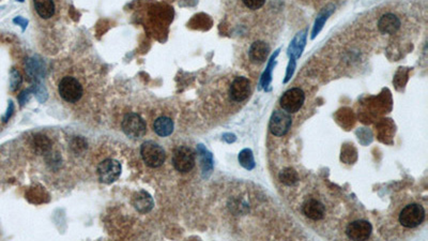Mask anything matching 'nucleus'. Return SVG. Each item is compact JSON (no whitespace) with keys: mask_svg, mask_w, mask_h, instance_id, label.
Segmentation results:
<instances>
[{"mask_svg":"<svg viewBox=\"0 0 428 241\" xmlns=\"http://www.w3.org/2000/svg\"><path fill=\"white\" fill-rule=\"evenodd\" d=\"M305 101V94L303 90L300 88H291L287 90L282 98H280L279 104L285 112L289 114H294L300 111L303 106Z\"/></svg>","mask_w":428,"mask_h":241,"instance_id":"obj_5","label":"nucleus"},{"mask_svg":"<svg viewBox=\"0 0 428 241\" xmlns=\"http://www.w3.org/2000/svg\"><path fill=\"white\" fill-rule=\"evenodd\" d=\"M121 164L114 159H107L100 163L98 167L99 180L103 184H113L121 174Z\"/></svg>","mask_w":428,"mask_h":241,"instance_id":"obj_7","label":"nucleus"},{"mask_svg":"<svg viewBox=\"0 0 428 241\" xmlns=\"http://www.w3.org/2000/svg\"><path fill=\"white\" fill-rule=\"evenodd\" d=\"M35 12L43 19H48L54 16L56 6L54 0H33Z\"/></svg>","mask_w":428,"mask_h":241,"instance_id":"obj_15","label":"nucleus"},{"mask_svg":"<svg viewBox=\"0 0 428 241\" xmlns=\"http://www.w3.org/2000/svg\"><path fill=\"white\" fill-rule=\"evenodd\" d=\"M401 28V20L395 14L388 13L381 16L378 21V29L381 33L394 34Z\"/></svg>","mask_w":428,"mask_h":241,"instance_id":"obj_12","label":"nucleus"},{"mask_svg":"<svg viewBox=\"0 0 428 241\" xmlns=\"http://www.w3.org/2000/svg\"><path fill=\"white\" fill-rule=\"evenodd\" d=\"M153 129L159 136L165 137V136H168L173 133L174 122L171 118H168V117L162 116V117H160V118H158L156 121H154Z\"/></svg>","mask_w":428,"mask_h":241,"instance_id":"obj_16","label":"nucleus"},{"mask_svg":"<svg viewBox=\"0 0 428 241\" xmlns=\"http://www.w3.org/2000/svg\"><path fill=\"white\" fill-rule=\"evenodd\" d=\"M12 113H13V104H12V102H10V105H9V108H8V113H6V116L4 117V121H6L8 120L10 117H11V115H12Z\"/></svg>","mask_w":428,"mask_h":241,"instance_id":"obj_22","label":"nucleus"},{"mask_svg":"<svg viewBox=\"0 0 428 241\" xmlns=\"http://www.w3.org/2000/svg\"><path fill=\"white\" fill-rule=\"evenodd\" d=\"M58 91L60 97L68 103H76L84 94L83 85L76 77L71 75L61 78L58 85Z\"/></svg>","mask_w":428,"mask_h":241,"instance_id":"obj_1","label":"nucleus"},{"mask_svg":"<svg viewBox=\"0 0 428 241\" xmlns=\"http://www.w3.org/2000/svg\"><path fill=\"white\" fill-rule=\"evenodd\" d=\"M146 123L138 114L130 113L122 120V130L130 138H140L146 133Z\"/></svg>","mask_w":428,"mask_h":241,"instance_id":"obj_6","label":"nucleus"},{"mask_svg":"<svg viewBox=\"0 0 428 241\" xmlns=\"http://www.w3.org/2000/svg\"><path fill=\"white\" fill-rule=\"evenodd\" d=\"M140 155L144 160L146 165H148L152 169H157L165 162L166 153L164 149L161 147L157 143L147 141L145 142L142 147H140Z\"/></svg>","mask_w":428,"mask_h":241,"instance_id":"obj_3","label":"nucleus"},{"mask_svg":"<svg viewBox=\"0 0 428 241\" xmlns=\"http://www.w3.org/2000/svg\"><path fill=\"white\" fill-rule=\"evenodd\" d=\"M302 213L312 221H319L326 216V206L324 204L315 197L307 199L302 205Z\"/></svg>","mask_w":428,"mask_h":241,"instance_id":"obj_11","label":"nucleus"},{"mask_svg":"<svg viewBox=\"0 0 428 241\" xmlns=\"http://www.w3.org/2000/svg\"><path fill=\"white\" fill-rule=\"evenodd\" d=\"M279 178H280V180H282V182H284L285 185L290 186V185H293L294 182H297L298 175L296 172H293L291 170H286L282 174H280Z\"/></svg>","mask_w":428,"mask_h":241,"instance_id":"obj_17","label":"nucleus"},{"mask_svg":"<svg viewBox=\"0 0 428 241\" xmlns=\"http://www.w3.org/2000/svg\"><path fill=\"white\" fill-rule=\"evenodd\" d=\"M250 92H252V86H250V82L246 77H235L230 84L229 96L230 99L237 103H241V102H244L248 99Z\"/></svg>","mask_w":428,"mask_h":241,"instance_id":"obj_8","label":"nucleus"},{"mask_svg":"<svg viewBox=\"0 0 428 241\" xmlns=\"http://www.w3.org/2000/svg\"><path fill=\"white\" fill-rule=\"evenodd\" d=\"M242 1L245 4L247 9L252 11L262 8L263 4L265 3V0H242Z\"/></svg>","mask_w":428,"mask_h":241,"instance_id":"obj_20","label":"nucleus"},{"mask_svg":"<svg viewBox=\"0 0 428 241\" xmlns=\"http://www.w3.org/2000/svg\"><path fill=\"white\" fill-rule=\"evenodd\" d=\"M173 164L181 174H188L195 166V153L187 146H180L174 151Z\"/></svg>","mask_w":428,"mask_h":241,"instance_id":"obj_4","label":"nucleus"},{"mask_svg":"<svg viewBox=\"0 0 428 241\" xmlns=\"http://www.w3.org/2000/svg\"><path fill=\"white\" fill-rule=\"evenodd\" d=\"M373 233V226L365 220L351 222L346 229V235L351 240H367Z\"/></svg>","mask_w":428,"mask_h":241,"instance_id":"obj_10","label":"nucleus"},{"mask_svg":"<svg viewBox=\"0 0 428 241\" xmlns=\"http://www.w3.org/2000/svg\"><path fill=\"white\" fill-rule=\"evenodd\" d=\"M34 143H35V148L40 149V151H47L50 148L49 141L45 136H42V135L36 136Z\"/></svg>","mask_w":428,"mask_h":241,"instance_id":"obj_19","label":"nucleus"},{"mask_svg":"<svg viewBox=\"0 0 428 241\" xmlns=\"http://www.w3.org/2000/svg\"><path fill=\"white\" fill-rule=\"evenodd\" d=\"M292 123L289 113L283 111H275L272 114L270 120V131L273 135L283 136L288 132Z\"/></svg>","mask_w":428,"mask_h":241,"instance_id":"obj_9","label":"nucleus"},{"mask_svg":"<svg viewBox=\"0 0 428 241\" xmlns=\"http://www.w3.org/2000/svg\"><path fill=\"white\" fill-rule=\"evenodd\" d=\"M274 57L275 56H273L272 57V61L269 63V65H268V68H267V70H265V73L263 74V77H262V84H263V86L265 87V86H268L269 85V83H270V80H271V71H272V65H273V60H274Z\"/></svg>","mask_w":428,"mask_h":241,"instance_id":"obj_21","label":"nucleus"},{"mask_svg":"<svg viewBox=\"0 0 428 241\" xmlns=\"http://www.w3.org/2000/svg\"><path fill=\"white\" fill-rule=\"evenodd\" d=\"M269 52H270V47L267 43H264L262 41H257L253 43L252 46H250L248 55L250 60L253 62L262 63L268 58Z\"/></svg>","mask_w":428,"mask_h":241,"instance_id":"obj_13","label":"nucleus"},{"mask_svg":"<svg viewBox=\"0 0 428 241\" xmlns=\"http://www.w3.org/2000/svg\"><path fill=\"white\" fill-rule=\"evenodd\" d=\"M133 205L140 214H148L153 208V200L149 193L146 191H139L135 194L133 200Z\"/></svg>","mask_w":428,"mask_h":241,"instance_id":"obj_14","label":"nucleus"},{"mask_svg":"<svg viewBox=\"0 0 428 241\" xmlns=\"http://www.w3.org/2000/svg\"><path fill=\"white\" fill-rule=\"evenodd\" d=\"M425 209L420 204L413 203L405 206L398 216V222L406 229H416L425 220Z\"/></svg>","mask_w":428,"mask_h":241,"instance_id":"obj_2","label":"nucleus"},{"mask_svg":"<svg viewBox=\"0 0 428 241\" xmlns=\"http://www.w3.org/2000/svg\"><path fill=\"white\" fill-rule=\"evenodd\" d=\"M239 161L241 162V164L243 166H245L246 169H253L254 167V161H253V156L252 153H250L249 150H244L240 153L239 156Z\"/></svg>","mask_w":428,"mask_h":241,"instance_id":"obj_18","label":"nucleus"}]
</instances>
